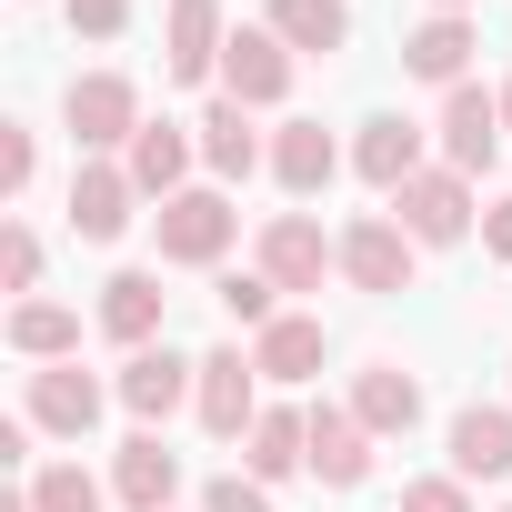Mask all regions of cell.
Segmentation results:
<instances>
[{"label": "cell", "instance_id": "6da1fadb", "mask_svg": "<svg viewBox=\"0 0 512 512\" xmlns=\"http://www.w3.org/2000/svg\"><path fill=\"white\" fill-rule=\"evenodd\" d=\"M151 231H161V262H171V272H221L231 241H241V211H231L221 181H191V191H171V201L151 211Z\"/></svg>", "mask_w": 512, "mask_h": 512}, {"label": "cell", "instance_id": "7a4b0ae2", "mask_svg": "<svg viewBox=\"0 0 512 512\" xmlns=\"http://www.w3.org/2000/svg\"><path fill=\"white\" fill-rule=\"evenodd\" d=\"M141 81L131 71H81L71 91H61V131L81 141V161H111V151H131L141 141Z\"/></svg>", "mask_w": 512, "mask_h": 512}, {"label": "cell", "instance_id": "3957f363", "mask_svg": "<svg viewBox=\"0 0 512 512\" xmlns=\"http://www.w3.org/2000/svg\"><path fill=\"white\" fill-rule=\"evenodd\" d=\"M392 221H402L422 251H452V241L482 231V201H472V181H462L452 161H432V171H412V181L392 191Z\"/></svg>", "mask_w": 512, "mask_h": 512}, {"label": "cell", "instance_id": "277c9868", "mask_svg": "<svg viewBox=\"0 0 512 512\" xmlns=\"http://www.w3.org/2000/svg\"><path fill=\"white\" fill-rule=\"evenodd\" d=\"M332 241H342V282H352V292H372V302L412 292V251H422V241H412L392 211H362V221H342Z\"/></svg>", "mask_w": 512, "mask_h": 512}, {"label": "cell", "instance_id": "5b68a950", "mask_svg": "<svg viewBox=\"0 0 512 512\" xmlns=\"http://www.w3.org/2000/svg\"><path fill=\"white\" fill-rule=\"evenodd\" d=\"M251 272H272V292H322V272H342V241H322L312 211H272L251 241Z\"/></svg>", "mask_w": 512, "mask_h": 512}, {"label": "cell", "instance_id": "8992f818", "mask_svg": "<svg viewBox=\"0 0 512 512\" xmlns=\"http://www.w3.org/2000/svg\"><path fill=\"white\" fill-rule=\"evenodd\" d=\"M292 51H282V31L272 21H241L231 31V51H221V101H241V111H282L292 101Z\"/></svg>", "mask_w": 512, "mask_h": 512}, {"label": "cell", "instance_id": "52a82bcc", "mask_svg": "<svg viewBox=\"0 0 512 512\" xmlns=\"http://www.w3.org/2000/svg\"><path fill=\"white\" fill-rule=\"evenodd\" d=\"M191 412H201V432H211V442H241L251 422L272 412V402H262V362H251L241 342L201 352V402H191Z\"/></svg>", "mask_w": 512, "mask_h": 512}, {"label": "cell", "instance_id": "ba28073f", "mask_svg": "<svg viewBox=\"0 0 512 512\" xmlns=\"http://www.w3.org/2000/svg\"><path fill=\"white\" fill-rule=\"evenodd\" d=\"M111 392H121V412H131L141 432H161L181 402H201V362H181L171 342H151V352H121V382H111Z\"/></svg>", "mask_w": 512, "mask_h": 512}, {"label": "cell", "instance_id": "9c48e42d", "mask_svg": "<svg viewBox=\"0 0 512 512\" xmlns=\"http://www.w3.org/2000/svg\"><path fill=\"white\" fill-rule=\"evenodd\" d=\"M111 402H121V392H111V382H91L81 362H41V372H21V412H31L41 432H61V442H81Z\"/></svg>", "mask_w": 512, "mask_h": 512}, {"label": "cell", "instance_id": "30bf717a", "mask_svg": "<svg viewBox=\"0 0 512 512\" xmlns=\"http://www.w3.org/2000/svg\"><path fill=\"white\" fill-rule=\"evenodd\" d=\"M432 141H442V161H452L462 181H482V171L502 161V91H482V81L442 91V121H432Z\"/></svg>", "mask_w": 512, "mask_h": 512}, {"label": "cell", "instance_id": "8fae6325", "mask_svg": "<svg viewBox=\"0 0 512 512\" xmlns=\"http://www.w3.org/2000/svg\"><path fill=\"white\" fill-rule=\"evenodd\" d=\"M221 51H231L221 0H171L161 11V71L171 81H221Z\"/></svg>", "mask_w": 512, "mask_h": 512}, {"label": "cell", "instance_id": "7c38bea8", "mask_svg": "<svg viewBox=\"0 0 512 512\" xmlns=\"http://www.w3.org/2000/svg\"><path fill=\"white\" fill-rule=\"evenodd\" d=\"M472 51H482L472 11H432L422 31H402V71L432 81V91H462V81H472Z\"/></svg>", "mask_w": 512, "mask_h": 512}, {"label": "cell", "instance_id": "4fadbf2b", "mask_svg": "<svg viewBox=\"0 0 512 512\" xmlns=\"http://www.w3.org/2000/svg\"><path fill=\"white\" fill-rule=\"evenodd\" d=\"M191 161H201V131H191V121H141V141L121 151V171L141 181L151 211H161L171 191H191Z\"/></svg>", "mask_w": 512, "mask_h": 512}, {"label": "cell", "instance_id": "5bb4252c", "mask_svg": "<svg viewBox=\"0 0 512 512\" xmlns=\"http://www.w3.org/2000/svg\"><path fill=\"white\" fill-rule=\"evenodd\" d=\"M131 221H141V181L121 161H81L71 171V231L81 241H121Z\"/></svg>", "mask_w": 512, "mask_h": 512}, {"label": "cell", "instance_id": "9a60e30c", "mask_svg": "<svg viewBox=\"0 0 512 512\" xmlns=\"http://www.w3.org/2000/svg\"><path fill=\"white\" fill-rule=\"evenodd\" d=\"M312 482L322 492H362L372 482V432L352 402H312Z\"/></svg>", "mask_w": 512, "mask_h": 512}, {"label": "cell", "instance_id": "2e32d148", "mask_svg": "<svg viewBox=\"0 0 512 512\" xmlns=\"http://www.w3.org/2000/svg\"><path fill=\"white\" fill-rule=\"evenodd\" d=\"M191 131H201V171H211L221 191H231V181H251V171H272V141L251 131V111H241V101H201V121H191Z\"/></svg>", "mask_w": 512, "mask_h": 512}, {"label": "cell", "instance_id": "e0dca14e", "mask_svg": "<svg viewBox=\"0 0 512 512\" xmlns=\"http://www.w3.org/2000/svg\"><path fill=\"white\" fill-rule=\"evenodd\" d=\"M352 171H362V181L392 201L412 171H432V161H422V121H402V111H372V121L352 131Z\"/></svg>", "mask_w": 512, "mask_h": 512}, {"label": "cell", "instance_id": "ac0fdd59", "mask_svg": "<svg viewBox=\"0 0 512 512\" xmlns=\"http://www.w3.org/2000/svg\"><path fill=\"white\" fill-rule=\"evenodd\" d=\"M171 492H181V452H171L161 432H131V442L111 452V502H121V512H171Z\"/></svg>", "mask_w": 512, "mask_h": 512}, {"label": "cell", "instance_id": "d6986e66", "mask_svg": "<svg viewBox=\"0 0 512 512\" xmlns=\"http://www.w3.org/2000/svg\"><path fill=\"white\" fill-rule=\"evenodd\" d=\"M241 472H251V482H272V492H282L292 472H312V412H292V402H272L262 422L241 432Z\"/></svg>", "mask_w": 512, "mask_h": 512}, {"label": "cell", "instance_id": "ffe728a7", "mask_svg": "<svg viewBox=\"0 0 512 512\" xmlns=\"http://www.w3.org/2000/svg\"><path fill=\"white\" fill-rule=\"evenodd\" d=\"M272 181H282L292 201H322V191L342 181V141H332L322 121H282V131H272Z\"/></svg>", "mask_w": 512, "mask_h": 512}, {"label": "cell", "instance_id": "44dd1931", "mask_svg": "<svg viewBox=\"0 0 512 512\" xmlns=\"http://www.w3.org/2000/svg\"><path fill=\"white\" fill-rule=\"evenodd\" d=\"M161 312H171L161 272H141V262H131V272H111V282H101V332H111L121 352H151V342H161Z\"/></svg>", "mask_w": 512, "mask_h": 512}, {"label": "cell", "instance_id": "7402d4cb", "mask_svg": "<svg viewBox=\"0 0 512 512\" xmlns=\"http://www.w3.org/2000/svg\"><path fill=\"white\" fill-rule=\"evenodd\" d=\"M452 472L462 482H502L512 472V402H462L452 412Z\"/></svg>", "mask_w": 512, "mask_h": 512}, {"label": "cell", "instance_id": "603a6c76", "mask_svg": "<svg viewBox=\"0 0 512 512\" xmlns=\"http://www.w3.org/2000/svg\"><path fill=\"white\" fill-rule=\"evenodd\" d=\"M352 412H362L372 442H392V432L422 422V382H412L402 362H362V372H352Z\"/></svg>", "mask_w": 512, "mask_h": 512}, {"label": "cell", "instance_id": "cb8c5ba5", "mask_svg": "<svg viewBox=\"0 0 512 512\" xmlns=\"http://www.w3.org/2000/svg\"><path fill=\"white\" fill-rule=\"evenodd\" d=\"M251 362H262V382H312V372L332 362V332H322L312 312H282L272 332H251Z\"/></svg>", "mask_w": 512, "mask_h": 512}, {"label": "cell", "instance_id": "d4e9b609", "mask_svg": "<svg viewBox=\"0 0 512 512\" xmlns=\"http://www.w3.org/2000/svg\"><path fill=\"white\" fill-rule=\"evenodd\" d=\"M262 21L282 31V51H292V61H332V51L352 41V0H272Z\"/></svg>", "mask_w": 512, "mask_h": 512}, {"label": "cell", "instance_id": "484cf974", "mask_svg": "<svg viewBox=\"0 0 512 512\" xmlns=\"http://www.w3.org/2000/svg\"><path fill=\"white\" fill-rule=\"evenodd\" d=\"M11 352L41 372V362H81V312L71 302H11Z\"/></svg>", "mask_w": 512, "mask_h": 512}, {"label": "cell", "instance_id": "4316f807", "mask_svg": "<svg viewBox=\"0 0 512 512\" xmlns=\"http://www.w3.org/2000/svg\"><path fill=\"white\" fill-rule=\"evenodd\" d=\"M21 492H31V512H101V502H111V482L81 472V462H41Z\"/></svg>", "mask_w": 512, "mask_h": 512}, {"label": "cell", "instance_id": "83f0119b", "mask_svg": "<svg viewBox=\"0 0 512 512\" xmlns=\"http://www.w3.org/2000/svg\"><path fill=\"white\" fill-rule=\"evenodd\" d=\"M221 322H231V332H272V322H282L272 272H221Z\"/></svg>", "mask_w": 512, "mask_h": 512}, {"label": "cell", "instance_id": "f1b7e54d", "mask_svg": "<svg viewBox=\"0 0 512 512\" xmlns=\"http://www.w3.org/2000/svg\"><path fill=\"white\" fill-rule=\"evenodd\" d=\"M0 292H21V302L41 292V231H31V221L0 231Z\"/></svg>", "mask_w": 512, "mask_h": 512}, {"label": "cell", "instance_id": "f546056e", "mask_svg": "<svg viewBox=\"0 0 512 512\" xmlns=\"http://www.w3.org/2000/svg\"><path fill=\"white\" fill-rule=\"evenodd\" d=\"M31 181H41V131L11 121V131H0V201H21Z\"/></svg>", "mask_w": 512, "mask_h": 512}, {"label": "cell", "instance_id": "4dcf8cb0", "mask_svg": "<svg viewBox=\"0 0 512 512\" xmlns=\"http://www.w3.org/2000/svg\"><path fill=\"white\" fill-rule=\"evenodd\" d=\"M402 512H472V482L462 472H412L402 482Z\"/></svg>", "mask_w": 512, "mask_h": 512}, {"label": "cell", "instance_id": "1f68e13d", "mask_svg": "<svg viewBox=\"0 0 512 512\" xmlns=\"http://www.w3.org/2000/svg\"><path fill=\"white\" fill-rule=\"evenodd\" d=\"M201 512H282V502H272V482H251V472H221V482L201 492Z\"/></svg>", "mask_w": 512, "mask_h": 512}, {"label": "cell", "instance_id": "d6a6232c", "mask_svg": "<svg viewBox=\"0 0 512 512\" xmlns=\"http://www.w3.org/2000/svg\"><path fill=\"white\" fill-rule=\"evenodd\" d=\"M61 11H71L81 41H121V31H131V0H61Z\"/></svg>", "mask_w": 512, "mask_h": 512}, {"label": "cell", "instance_id": "836d02e7", "mask_svg": "<svg viewBox=\"0 0 512 512\" xmlns=\"http://www.w3.org/2000/svg\"><path fill=\"white\" fill-rule=\"evenodd\" d=\"M482 251H492V262H512V191L482 201Z\"/></svg>", "mask_w": 512, "mask_h": 512}, {"label": "cell", "instance_id": "e575fe53", "mask_svg": "<svg viewBox=\"0 0 512 512\" xmlns=\"http://www.w3.org/2000/svg\"><path fill=\"white\" fill-rule=\"evenodd\" d=\"M502 131H512V81H502Z\"/></svg>", "mask_w": 512, "mask_h": 512}, {"label": "cell", "instance_id": "d590c367", "mask_svg": "<svg viewBox=\"0 0 512 512\" xmlns=\"http://www.w3.org/2000/svg\"><path fill=\"white\" fill-rule=\"evenodd\" d=\"M432 11H472V0H432Z\"/></svg>", "mask_w": 512, "mask_h": 512}, {"label": "cell", "instance_id": "8d00e7d4", "mask_svg": "<svg viewBox=\"0 0 512 512\" xmlns=\"http://www.w3.org/2000/svg\"><path fill=\"white\" fill-rule=\"evenodd\" d=\"M502 512H512V502H502Z\"/></svg>", "mask_w": 512, "mask_h": 512}]
</instances>
